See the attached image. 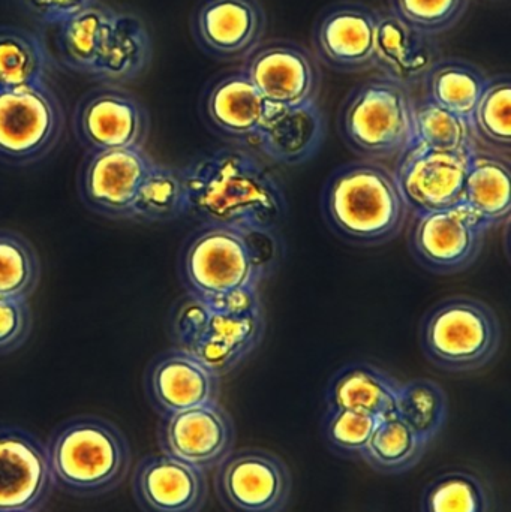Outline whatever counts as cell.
<instances>
[{"label": "cell", "instance_id": "obj_1", "mask_svg": "<svg viewBox=\"0 0 511 512\" xmlns=\"http://www.w3.org/2000/svg\"><path fill=\"white\" fill-rule=\"evenodd\" d=\"M186 215L203 227L273 239L287 218V197L249 150L222 147L182 168Z\"/></svg>", "mask_w": 511, "mask_h": 512}, {"label": "cell", "instance_id": "obj_2", "mask_svg": "<svg viewBox=\"0 0 511 512\" xmlns=\"http://www.w3.org/2000/svg\"><path fill=\"white\" fill-rule=\"evenodd\" d=\"M321 206L333 233L359 246H380L395 239L410 213L393 171L368 159L333 171Z\"/></svg>", "mask_w": 511, "mask_h": 512}, {"label": "cell", "instance_id": "obj_3", "mask_svg": "<svg viewBox=\"0 0 511 512\" xmlns=\"http://www.w3.org/2000/svg\"><path fill=\"white\" fill-rule=\"evenodd\" d=\"M263 239L227 228H201L188 240L180 259L188 294L215 310L261 306L266 261L257 242Z\"/></svg>", "mask_w": 511, "mask_h": 512}, {"label": "cell", "instance_id": "obj_4", "mask_svg": "<svg viewBox=\"0 0 511 512\" xmlns=\"http://www.w3.org/2000/svg\"><path fill=\"white\" fill-rule=\"evenodd\" d=\"M47 451L54 486L78 498L113 492L131 469L125 433L96 415L65 421L51 436Z\"/></svg>", "mask_w": 511, "mask_h": 512}, {"label": "cell", "instance_id": "obj_5", "mask_svg": "<svg viewBox=\"0 0 511 512\" xmlns=\"http://www.w3.org/2000/svg\"><path fill=\"white\" fill-rule=\"evenodd\" d=\"M413 90L386 77L356 87L339 113L345 143L363 159L399 158L413 144Z\"/></svg>", "mask_w": 511, "mask_h": 512}, {"label": "cell", "instance_id": "obj_6", "mask_svg": "<svg viewBox=\"0 0 511 512\" xmlns=\"http://www.w3.org/2000/svg\"><path fill=\"white\" fill-rule=\"evenodd\" d=\"M503 330L489 304L470 297L438 303L423 319L420 343L428 360L452 373L483 369L500 351Z\"/></svg>", "mask_w": 511, "mask_h": 512}, {"label": "cell", "instance_id": "obj_7", "mask_svg": "<svg viewBox=\"0 0 511 512\" xmlns=\"http://www.w3.org/2000/svg\"><path fill=\"white\" fill-rule=\"evenodd\" d=\"M264 328L263 306L215 310L189 294L176 307L171 324L177 348L191 352L219 378L257 349Z\"/></svg>", "mask_w": 511, "mask_h": 512}, {"label": "cell", "instance_id": "obj_8", "mask_svg": "<svg viewBox=\"0 0 511 512\" xmlns=\"http://www.w3.org/2000/svg\"><path fill=\"white\" fill-rule=\"evenodd\" d=\"M63 131L65 111L48 84L0 92V161L15 167L42 161Z\"/></svg>", "mask_w": 511, "mask_h": 512}, {"label": "cell", "instance_id": "obj_9", "mask_svg": "<svg viewBox=\"0 0 511 512\" xmlns=\"http://www.w3.org/2000/svg\"><path fill=\"white\" fill-rule=\"evenodd\" d=\"M213 484L228 512H284L293 492L287 463L263 448L231 451L216 468Z\"/></svg>", "mask_w": 511, "mask_h": 512}, {"label": "cell", "instance_id": "obj_10", "mask_svg": "<svg viewBox=\"0 0 511 512\" xmlns=\"http://www.w3.org/2000/svg\"><path fill=\"white\" fill-rule=\"evenodd\" d=\"M72 128L87 152L144 149L149 138L150 117L134 95L116 84H104L78 101Z\"/></svg>", "mask_w": 511, "mask_h": 512}, {"label": "cell", "instance_id": "obj_11", "mask_svg": "<svg viewBox=\"0 0 511 512\" xmlns=\"http://www.w3.org/2000/svg\"><path fill=\"white\" fill-rule=\"evenodd\" d=\"M476 150L440 152L420 146L408 147L399 156L393 171L408 212L414 216L458 206Z\"/></svg>", "mask_w": 511, "mask_h": 512}, {"label": "cell", "instance_id": "obj_12", "mask_svg": "<svg viewBox=\"0 0 511 512\" xmlns=\"http://www.w3.org/2000/svg\"><path fill=\"white\" fill-rule=\"evenodd\" d=\"M488 231L464 206L413 216L410 248L414 258L440 274L458 273L473 265Z\"/></svg>", "mask_w": 511, "mask_h": 512}, {"label": "cell", "instance_id": "obj_13", "mask_svg": "<svg viewBox=\"0 0 511 512\" xmlns=\"http://www.w3.org/2000/svg\"><path fill=\"white\" fill-rule=\"evenodd\" d=\"M153 159L146 149L89 152L78 174V194L92 212L128 221Z\"/></svg>", "mask_w": 511, "mask_h": 512}, {"label": "cell", "instance_id": "obj_14", "mask_svg": "<svg viewBox=\"0 0 511 512\" xmlns=\"http://www.w3.org/2000/svg\"><path fill=\"white\" fill-rule=\"evenodd\" d=\"M164 454L209 472L234 450L236 426L219 402L167 415L159 427Z\"/></svg>", "mask_w": 511, "mask_h": 512}, {"label": "cell", "instance_id": "obj_15", "mask_svg": "<svg viewBox=\"0 0 511 512\" xmlns=\"http://www.w3.org/2000/svg\"><path fill=\"white\" fill-rule=\"evenodd\" d=\"M47 445L14 426H0V512L39 511L53 490Z\"/></svg>", "mask_w": 511, "mask_h": 512}, {"label": "cell", "instance_id": "obj_16", "mask_svg": "<svg viewBox=\"0 0 511 512\" xmlns=\"http://www.w3.org/2000/svg\"><path fill=\"white\" fill-rule=\"evenodd\" d=\"M312 42L318 60L333 71L354 74L374 68L377 9L335 3L315 23Z\"/></svg>", "mask_w": 511, "mask_h": 512}, {"label": "cell", "instance_id": "obj_17", "mask_svg": "<svg viewBox=\"0 0 511 512\" xmlns=\"http://www.w3.org/2000/svg\"><path fill=\"white\" fill-rule=\"evenodd\" d=\"M243 71L270 104L297 107L317 99L320 69L302 45L290 41L260 45L246 59Z\"/></svg>", "mask_w": 511, "mask_h": 512}, {"label": "cell", "instance_id": "obj_18", "mask_svg": "<svg viewBox=\"0 0 511 512\" xmlns=\"http://www.w3.org/2000/svg\"><path fill=\"white\" fill-rule=\"evenodd\" d=\"M266 27L260 0H201L192 17L201 50L227 62L248 59L260 47Z\"/></svg>", "mask_w": 511, "mask_h": 512}, {"label": "cell", "instance_id": "obj_19", "mask_svg": "<svg viewBox=\"0 0 511 512\" xmlns=\"http://www.w3.org/2000/svg\"><path fill=\"white\" fill-rule=\"evenodd\" d=\"M132 493L143 512H201L209 483L201 469L168 454H150L135 466Z\"/></svg>", "mask_w": 511, "mask_h": 512}, {"label": "cell", "instance_id": "obj_20", "mask_svg": "<svg viewBox=\"0 0 511 512\" xmlns=\"http://www.w3.org/2000/svg\"><path fill=\"white\" fill-rule=\"evenodd\" d=\"M443 57L438 36L411 26L390 8L377 9L374 68L381 77L413 90Z\"/></svg>", "mask_w": 511, "mask_h": 512}, {"label": "cell", "instance_id": "obj_21", "mask_svg": "<svg viewBox=\"0 0 511 512\" xmlns=\"http://www.w3.org/2000/svg\"><path fill=\"white\" fill-rule=\"evenodd\" d=\"M219 381L221 378L195 355L176 348L153 361L147 372L146 387L153 408L167 417L219 402Z\"/></svg>", "mask_w": 511, "mask_h": 512}, {"label": "cell", "instance_id": "obj_22", "mask_svg": "<svg viewBox=\"0 0 511 512\" xmlns=\"http://www.w3.org/2000/svg\"><path fill=\"white\" fill-rule=\"evenodd\" d=\"M324 140L326 117L315 99L297 107L267 102L263 123L252 143L276 164L293 167L314 158Z\"/></svg>", "mask_w": 511, "mask_h": 512}, {"label": "cell", "instance_id": "obj_23", "mask_svg": "<svg viewBox=\"0 0 511 512\" xmlns=\"http://www.w3.org/2000/svg\"><path fill=\"white\" fill-rule=\"evenodd\" d=\"M266 99L239 71L219 78L206 95L204 110L213 128L240 141L254 140L266 113Z\"/></svg>", "mask_w": 511, "mask_h": 512}, {"label": "cell", "instance_id": "obj_24", "mask_svg": "<svg viewBox=\"0 0 511 512\" xmlns=\"http://www.w3.org/2000/svg\"><path fill=\"white\" fill-rule=\"evenodd\" d=\"M401 382L371 363H351L339 369L326 390V405L383 418L396 412Z\"/></svg>", "mask_w": 511, "mask_h": 512}, {"label": "cell", "instance_id": "obj_25", "mask_svg": "<svg viewBox=\"0 0 511 512\" xmlns=\"http://www.w3.org/2000/svg\"><path fill=\"white\" fill-rule=\"evenodd\" d=\"M152 36L132 12L116 11L92 77L105 84H122L140 77L152 62Z\"/></svg>", "mask_w": 511, "mask_h": 512}, {"label": "cell", "instance_id": "obj_26", "mask_svg": "<svg viewBox=\"0 0 511 512\" xmlns=\"http://www.w3.org/2000/svg\"><path fill=\"white\" fill-rule=\"evenodd\" d=\"M459 204L486 231L506 222L511 213L509 162L479 147L471 158Z\"/></svg>", "mask_w": 511, "mask_h": 512}, {"label": "cell", "instance_id": "obj_27", "mask_svg": "<svg viewBox=\"0 0 511 512\" xmlns=\"http://www.w3.org/2000/svg\"><path fill=\"white\" fill-rule=\"evenodd\" d=\"M116 9L93 3L57 26L56 47L66 68L92 77Z\"/></svg>", "mask_w": 511, "mask_h": 512}, {"label": "cell", "instance_id": "obj_28", "mask_svg": "<svg viewBox=\"0 0 511 512\" xmlns=\"http://www.w3.org/2000/svg\"><path fill=\"white\" fill-rule=\"evenodd\" d=\"M51 56L32 30L0 26V92L48 84Z\"/></svg>", "mask_w": 511, "mask_h": 512}, {"label": "cell", "instance_id": "obj_29", "mask_svg": "<svg viewBox=\"0 0 511 512\" xmlns=\"http://www.w3.org/2000/svg\"><path fill=\"white\" fill-rule=\"evenodd\" d=\"M489 78L482 69L464 59H447L432 66L422 87L423 98L471 120Z\"/></svg>", "mask_w": 511, "mask_h": 512}, {"label": "cell", "instance_id": "obj_30", "mask_svg": "<svg viewBox=\"0 0 511 512\" xmlns=\"http://www.w3.org/2000/svg\"><path fill=\"white\" fill-rule=\"evenodd\" d=\"M426 450L428 447L395 412L380 420L362 460L378 474L402 475L422 462Z\"/></svg>", "mask_w": 511, "mask_h": 512}, {"label": "cell", "instance_id": "obj_31", "mask_svg": "<svg viewBox=\"0 0 511 512\" xmlns=\"http://www.w3.org/2000/svg\"><path fill=\"white\" fill-rule=\"evenodd\" d=\"M186 215L182 168L150 165L135 195L128 221L164 224Z\"/></svg>", "mask_w": 511, "mask_h": 512}, {"label": "cell", "instance_id": "obj_32", "mask_svg": "<svg viewBox=\"0 0 511 512\" xmlns=\"http://www.w3.org/2000/svg\"><path fill=\"white\" fill-rule=\"evenodd\" d=\"M396 415L429 447L443 432L449 417V399L438 382L416 378L399 387Z\"/></svg>", "mask_w": 511, "mask_h": 512}, {"label": "cell", "instance_id": "obj_33", "mask_svg": "<svg viewBox=\"0 0 511 512\" xmlns=\"http://www.w3.org/2000/svg\"><path fill=\"white\" fill-rule=\"evenodd\" d=\"M420 512H494V493L474 472H444L423 490Z\"/></svg>", "mask_w": 511, "mask_h": 512}, {"label": "cell", "instance_id": "obj_34", "mask_svg": "<svg viewBox=\"0 0 511 512\" xmlns=\"http://www.w3.org/2000/svg\"><path fill=\"white\" fill-rule=\"evenodd\" d=\"M411 146L440 152L479 149L471 120L426 98L414 101V135Z\"/></svg>", "mask_w": 511, "mask_h": 512}, {"label": "cell", "instance_id": "obj_35", "mask_svg": "<svg viewBox=\"0 0 511 512\" xmlns=\"http://www.w3.org/2000/svg\"><path fill=\"white\" fill-rule=\"evenodd\" d=\"M477 144L509 153L511 147V80L509 75L489 78L471 117Z\"/></svg>", "mask_w": 511, "mask_h": 512}, {"label": "cell", "instance_id": "obj_36", "mask_svg": "<svg viewBox=\"0 0 511 512\" xmlns=\"http://www.w3.org/2000/svg\"><path fill=\"white\" fill-rule=\"evenodd\" d=\"M41 280V259L32 243L0 230V297L30 298Z\"/></svg>", "mask_w": 511, "mask_h": 512}, {"label": "cell", "instance_id": "obj_37", "mask_svg": "<svg viewBox=\"0 0 511 512\" xmlns=\"http://www.w3.org/2000/svg\"><path fill=\"white\" fill-rule=\"evenodd\" d=\"M380 418L348 409L327 408L323 417V436L335 456L347 460H362L372 433Z\"/></svg>", "mask_w": 511, "mask_h": 512}, {"label": "cell", "instance_id": "obj_38", "mask_svg": "<svg viewBox=\"0 0 511 512\" xmlns=\"http://www.w3.org/2000/svg\"><path fill=\"white\" fill-rule=\"evenodd\" d=\"M470 0H390V9L411 26L438 36L455 27Z\"/></svg>", "mask_w": 511, "mask_h": 512}, {"label": "cell", "instance_id": "obj_39", "mask_svg": "<svg viewBox=\"0 0 511 512\" xmlns=\"http://www.w3.org/2000/svg\"><path fill=\"white\" fill-rule=\"evenodd\" d=\"M29 298L0 297V355L18 351L32 333Z\"/></svg>", "mask_w": 511, "mask_h": 512}, {"label": "cell", "instance_id": "obj_40", "mask_svg": "<svg viewBox=\"0 0 511 512\" xmlns=\"http://www.w3.org/2000/svg\"><path fill=\"white\" fill-rule=\"evenodd\" d=\"M98 0H27L32 14L50 26H59L66 18L89 8Z\"/></svg>", "mask_w": 511, "mask_h": 512}, {"label": "cell", "instance_id": "obj_41", "mask_svg": "<svg viewBox=\"0 0 511 512\" xmlns=\"http://www.w3.org/2000/svg\"><path fill=\"white\" fill-rule=\"evenodd\" d=\"M30 512H38V511H30Z\"/></svg>", "mask_w": 511, "mask_h": 512}]
</instances>
